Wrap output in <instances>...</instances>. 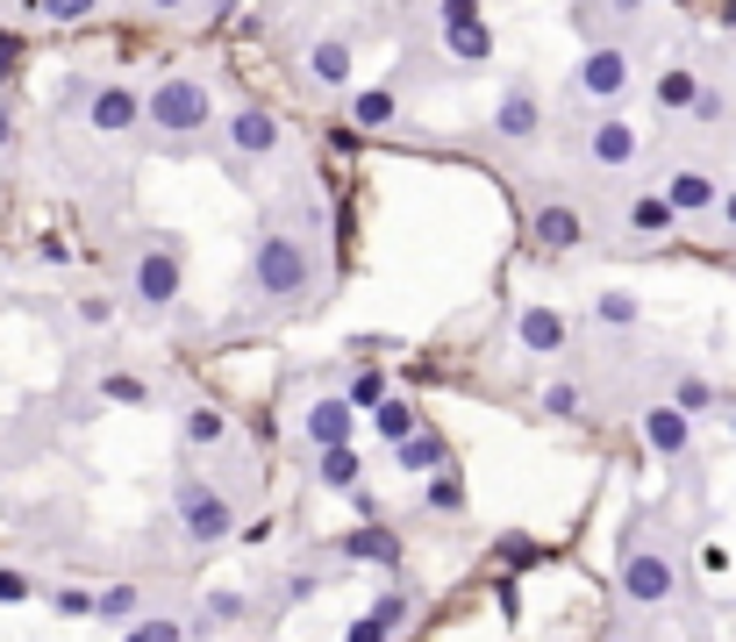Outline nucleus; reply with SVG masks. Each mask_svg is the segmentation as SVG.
<instances>
[{
	"label": "nucleus",
	"instance_id": "nucleus-30",
	"mask_svg": "<svg viewBox=\"0 0 736 642\" xmlns=\"http://www.w3.org/2000/svg\"><path fill=\"white\" fill-rule=\"evenodd\" d=\"M100 400H115V407H150V386H143V378H129V372H108V378H100Z\"/></svg>",
	"mask_w": 736,
	"mask_h": 642
},
{
	"label": "nucleus",
	"instance_id": "nucleus-39",
	"mask_svg": "<svg viewBox=\"0 0 736 642\" xmlns=\"http://www.w3.org/2000/svg\"><path fill=\"white\" fill-rule=\"evenodd\" d=\"M493 557H501V564H530V557H544V543H530V535H501Z\"/></svg>",
	"mask_w": 736,
	"mask_h": 642
},
{
	"label": "nucleus",
	"instance_id": "nucleus-31",
	"mask_svg": "<svg viewBox=\"0 0 736 642\" xmlns=\"http://www.w3.org/2000/svg\"><path fill=\"white\" fill-rule=\"evenodd\" d=\"M544 415L551 421H579V386H573V378H551V386H544Z\"/></svg>",
	"mask_w": 736,
	"mask_h": 642
},
{
	"label": "nucleus",
	"instance_id": "nucleus-41",
	"mask_svg": "<svg viewBox=\"0 0 736 642\" xmlns=\"http://www.w3.org/2000/svg\"><path fill=\"white\" fill-rule=\"evenodd\" d=\"M343 642H394V629H386L380 614H365V621H351V629H343Z\"/></svg>",
	"mask_w": 736,
	"mask_h": 642
},
{
	"label": "nucleus",
	"instance_id": "nucleus-12",
	"mask_svg": "<svg viewBox=\"0 0 736 642\" xmlns=\"http://www.w3.org/2000/svg\"><path fill=\"white\" fill-rule=\"evenodd\" d=\"M300 428H308V442H314V450H337V442H351L358 407L343 400V393H322V400L308 407V421H300Z\"/></svg>",
	"mask_w": 736,
	"mask_h": 642
},
{
	"label": "nucleus",
	"instance_id": "nucleus-45",
	"mask_svg": "<svg viewBox=\"0 0 736 642\" xmlns=\"http://www.w3.org/2000/svg\"><path fill=\"white\" fill-rule=\"evenodd\" d=\"M314 592H322V578H314V571H300V578H287V600H314Z\"/></svg>",
	"mask_w": 736,
	"mask_h": 642
},
{
	"label": "nucleus",
	"instance_id": "nucleus-22",
	"mask_svg": "<svg viewBox=\"0 0 736 642\" xmlns=\"http://www.w3.org/2000/svg\"><path fill=\"white\" fill-rule=\"evenodd\" d=\"M322 493H358V479H365V464H358V450L351 442H337V450H322Z\"/></svg>",
	"mask_w": 736,
	"mask_h": 642
},
{
	"label": "nucleus",
	"instance_id": "nucleus-47",
	"mask_svg": "<svg viewBox=\"0 0 736 642\" xmlns=\"http://www.w3.org/2000/svg\"><path fill=\"white\" fill-rule=\"evenodd\" d=\"M715 207H723V222L736 228V186H729V193H723V201H715Z\"/></svg>",
	"mask_w": 736,
	"mask_h": 642
},
{
	"label": "nucleus",
	"instance_id": "nucleus-51",
	"mask_svg": "<svg viewBox=\"0 0 736 642\" xmlns=\"http://www.w3.org/2000/svg\"><path fill=\"white\" fill-rule=\"evenodd\" d=\"M729 428H736V415H729Z\"/></svg>",
	"mask_w": 736,
	"mask_h": 642
},
{
	"label": "nucleus",
	"instance_id": "nucleus-3",
	"mask_svg": "<svg viewBox=\"0 0 736 642\" xmlns=\"http://www.w3.org/2000/svg\"><path fill=\"white\" fill-rule=\"evenodd\" d=\"M179 528H186V543H201V549L230 543V535H236V507H230V493H215V485L186 479V485H179Z\"/></svg>",
	"mask_w": 736,
	"mask_h": 642
},
{
	"label": "nucleus",
	"instance_id": "nucleus-16",
	"mask_svg": "<svg viewBox=\"0 0 736 642\" xmlns=\"http://www.w3.org/2000/svg\"><path fill=\"white\" fill-rule=\"evenodd\" d=\"M337 549H343L351 564H380V571H401V535H394V528H380V522H372V528H351Z\"/></svg>",
	"mask_w": 736,
	"mask_h": 642
},
{
	"label": "nucleus",
	"instance_id": "nucleus-9",
	"mask_svg": "<svg viewBox=\"0 0 736 642\" xmlns=\"http://www.w3.org/2000/svg\"><path fill=\"white\" fill-rule=\"evenodd\" d=\"M530 243H536V250H551V257H565V250H579V243H587V222H579V207L544 201V207L530 214Z\"/></svg>",
	"mask_w": 736,
	"mask_h": 642
},
{
	"label": "nucleus",
	"instance_id": "nucleus-10",
	"mask_svg": "<svg viewBox=\"0 0 736 642\" xmlns=\"http://www.w3.org/2000/svg\"><path fill=\"white\" fill-rule=\"evenodd\" d=\"M579 94L587 100H622L629 94V51H587L579 57Z\"/></svg>",
	"mask_w": 736,
	"mask_h": 642
},
{
	"label": "nucleus",
	"instance_id": "nucleus-5",
	"mask_svg": "<svg viewBox=\"0 0 736 642\" xmlns=\"http://www.w3.org/2000/svg\"><path fill=\"white\" fill-rule=\"evenodd\" d=\"M179 279H186V271H179V250H172V243H150V250L137 257V271H129V286H137V308L164 314V308L179 300Z\"/></svg>",
	"mask_w": 736,
	"mask_h": 642
},
{
	"label": "nucleus",
	"instance_id": "nucleus-25",
	"mask_svg": "<svg viewBox=\"0 0 736 642\" xmlns=\"http://www.w3.org/2000/svg\"><path fill=\"white\" fill-rule=\"evenodd\" d=\"M372 421H380V442H401V436L423 428V415H415L408 400H380V407H372Z\"/></svg>",
	"mask_w": 736,
	"mask_h": 642
},
{
	"label": "nucleus",
	"instance_id": "nucleus-38",
	"mask_svg": "<svg viewBox=\"0 0 736 642\" xmlns=\"http://www.w3.org/2000/svg\"><path fill=\"white\" fill-rule=\"evenodd\" d=\"M72 314H79L86 329H108V321H115V300H108V293H86V300H72Z\"/></svg>",
	"mask_w": 736,
	"mask_h": 642
},
{
	"label": "nucleus",
	"instance_id": "nucleus-24",
	"mask_svg": "<svg viewBox=\"0 0 736 642\" xmlns=\"http://www.w3.org/2000/svg\"><path fill=\"white\" fill-rule=\"evenodd\" d=\"M672 222H680V214L665 207V193H637V201H629V228H637V236H665Z\"/></svg>",
	"mask_w": 736,
	"mask_h": 642
},
{
	"label": "nucleus",
	"instance_id": "nucleus-11",
	"mask_svg": "<svg viewBox=\"0 0 736 642\" xmlns=\"http://www.w3.org/2000/svg\"><path fill=\"white\" fill-rule=\"evenodd\" d=\"M536 129H544V100H536L530 86H508V94L493 100V136H508V143H530Z\"/></svg>",
	"mask_w": 736,
	"mask_h": 642
},
{
	"label": "nucleus",
	"instance_id": "nucleus-33",
	"mask_svg": "<svg viewBox=\"0 0 736 642\" xmlns=\"http://www.w3.org/2000/svg\"><path fill=\"white\" fill-rule=\"evenodd\" d=\"M372 614H380L386 629H401V621L415 614V592H408V586H386V592H380V607H372Z\"/></svg>",
	"mask_w": 736,
	"mask_h": 642
},
{
	"label": "nucleus",
	"instance_id": "nucleus-6",
	"mask_svg": "<svg viewBox=\"0 0 736 642\" xmlns=\"http://www.w3.org/2000/svg\"><path fill=\"white\" fill-rule=\"evenodd\" d=\"M672 586H680V578H672V557H665V549H629V557H622V592H629L637 607H665Z\"/></svg>",
	"mask_w": 736,
	"mask_h": 642
},
{
	"label": "nucleus",
	"instance_id": "nucleus-34",
	"mask_svg": "<svg viewBox=\"0 0 736 642\" xmlns=\"http://www.w3.org/2000/svg\"><path fill=\"white\" fill-rule=\"evenodd\" d=\"M244 614V592H207L201 600V635H207V621H236Z\"/></svg>",
	"mask_w": 736,
	"mask_h": 642
},
{
	"label": "nucleus",
	"instance_id": "nucleus-21",
	"mask_svg": "<svg viewBox=\"0 0 736 642\" xmlns=\"http://www.w3.org/2000/svg\"><path fill=\"white\" fill-rule=\"evenodd\" d=\"M394 457H401V471H444V436H437V428H415V436H401L394 442Z\"/></svg>",
	"mask_w": 736,
	"mask_h": 642
},
{
	"label": "nucleus",
	"instance_id": "nucleus-17",
	"mask_svg": "<svg viewBox=\"0 0 736 642\" xmlns=\"http://www.w3.org/2000/svg\"><path fill=\"white\" fill-rule=\"evenodd\" d=\"M587 158H594V164H608V172H615V164H629V158H637V129H629L622 115L594 121V129H587Z\"/></svg>",
	"mask_w": 736,
	"mask_h": 642
},
{
	"label": "nucleus",
	"instance_id": "nucleus-40",
	"mask_svg": "<svg viewBox=\"0 0 736 642\" xmlns=\"http://www.w3.org/2000/svg\"><path fill=\"white\" fill-rule=\"evenodd\" d=\"M51 607H57V614H65V621H86V614H94V592L65 586V592H51Z\"/></svg>",
	"mask_w": 736,
	"mask_h": 642
},
{
	"label": "nucleus",
	"instance_id": "nucleus-52",
	"mask_svg": "<svg viewBox=\"0 0 736 642\" xmlns=\"http://www.w3.org/2000/svg\"><path fill=\"white\" fill-rule=\"evenodd\" d=\"M0 485H8V479H0Z\"/></svg>",
	"mask_w": 736,
	"mask_h": 642
},
{
	"label": "nucleus",
	"instance_id": "nucleus-7",
	"mask_svg": "<svg viewBox=\"0 0 736 642\" xmlns=\"http://www.w3.org/2000/svg\"><path fill=\"white\" fill-rule=\"evenodd\" d=\"M86 121H94V136H129L143 121V94H137V86H122V79L94 86V94H86Z\"/></svg>",
	"mask_w": 736,
	"mask_h": 642
},
{
	"label": "nucleus",
	"instance_id": "nucleus-18",
	"mask_svg": "<svg viewBox=\"0 0 736 642\" xmlns=\"http://www.w3.org/2000/svg\"><path fill=\"white\" fill-rule=\"evenodd\" d=\"M308 79L314 86H351V43L343 36H314L308 43Z\"/></svg>",
	"mask_w": 736,
	"mask_h": 642
},
{
	"label": "nucleus",
	"instance_id": "nucleus-13",
	"mask_svg": "<svg viewBox=\"0 0 736 642\" xmlns=\"http://www.w3.org/2000/svg\"><path fill=\"white\" fill-rule=\"evenodd\" d=\"M515 335H522V350H530V357H558V350H565V314L551 308V300H536V308H522Z\"/></svg>",
	"mask_w": 736,
	"mask_h": 642
},
{
	"label": "nucleus",
	"instance_id": "nucleus-8",
	"mask_svg": "<svg viewBox=\"0 0 736 642\" xmlns=\"http://www.w3.org/2000/svg\"><path fill=\"white\" fill-rule=\"evenodd\" d=\"M230 150L236 158H279V150H287V129H279L273 107H236L230 115Z\"/></svg>",
	"mask_w": 736,
	"mask_h": 642
},
{
	"label": "nucleus",
	"instance_id": "nucleus-46",
	"mask_svg": "<svg viewBox=\"0 0 736 642\" xmlns=\"http://www.w3.org/2000/svg\"><path fill=\"white\" fill-rule=\"evenodd\" d=\"M8 143H14V107L0 100V150H8Z\"/></svg>",
	"mask_w": 736,
	"mask_h": 642
},
{
	"label": "nucleus",
	"instance_id": "nucleus-37",
	"mask_svg": "<svg viewBox=\"0 0 736 642\" xmlns=\"http://www.w3.org/2000/svg\"><path fill=\"white\" fill-rule=\"evenodd\" d=\"M29 592H36V578H29V571H14V564H0V607H22Z\"/></svg>",
	"mask_w": 736,
	"mask_h": 642
},
{
	"label": "nucleus",
	"instance_id": "nucleus-20",
	"mask_svg": "<svg viewBox=\"0 0 736 642\" xmlns=\"http://www.w3.org/2000/svg\"><path fill=\"white\" fill-rule=\"evenodd\" d=\"M179 436H186V450H215V442H230V415L222 407H186V421H179Z\"/></svg>",
	"mask_w": 736,
	"mask_h": 642
},
{
	"label": "nucleus",
	"instance_id": "nucleus-49",
	"mask_svg": "<svg viewBox=\"0 0 736 642\" xmlns=\"http://www.w3.org/2000/svg\"><path fill=\"white\" fill-rule=\"evenodd\" d=\"M143 8H158V14H172V8H186V0H143Z\"/></svg>",
	"mask_w": 736,
	"mask_h": 642
},
{
	"label": "nucleus",
	"instance_id": "nucleus-29",
	"mask_svg": "<svg viewBox=\"0 0 736 642\" xmlns=\"http://www.w3.org/2000/svg\"><path fill=\"white\" fill-rule=\"evenodd\" d=\"M137 607H143V592H137V586H108V592H94V614H100V621H129Z\"/></svg>",
	"mask_w": 736,
	"mask_h": 642
},
{
	"label": "nucleus",
	"instance_id": "nucleus-35",
	"mask_svg": "<svg viewBox=\"0 0 736 642\" xmlns=\"http://www.w3.org/2000/svg\"><path fill=\"white\" fill-rule=\"evenodd\" d=\"M179 635H186V629H179L172 614H150V621H137V629H129L122 642H179Z\"/></svg>",
	"mask_w": 736,
	"mask_h": 642
},
{
	"label": "nucleus",
	"instance_id": "nucleus-15",
	"mask_svg": "<svg viewBox=\"0 0 736 642\" xmlns=\"http://www.w3.org/2000/svg\"><path fill=\"white\" fill-rule=\"evenodd\" d=\"M658 193H665L672 214H715V201H723V186H715L708 172H694V164H686V172H672Z\"/></svg>",
	"mask_w": 736,
	"mask_h": 642
},
{
	"label": "nucleus",
	"instance_id": "nucleus-28",
	"mask_svg": "<svg viewBox=\"0 0 736 642\" xmlns=\"http://www.w3.org/2000/svg\"><path fill=\"white\" fill-rule=\"evenodd\" d=\"M343 400H351V407H358V415H372V407H380V400H386V372H380V364H365V372H358V378H351V393H343Z\"/></svg>",
	"mask_w": 736,
	"mask_h": 642
},
{
	"label": "nucleus",
	"instance_id": "nucleus-44",
	"mask_svg": "<svg viewBox=\"0 0 736 642\" xmlns=\"http://www.w3.org/2000/svg\"><path fill=\"white\" fill-rule=\"evenodd\" d=\"M36 250H43V265H72V243H65V236H43Z\"/></svg>",
	"mask_w": 736,
	"mask_h": 642
},
{
	"label": "nucleus",
	"instance_id": "nucleus-36",
	"mask_svg": "<svg viewBox=\"0 0 736 642\" xmlns=\"http://www.w3.org/2000/svg\"><path fill=\"white\" fill-rule=\"evenodd\" d=\"M94 8H100V0H36V14H43V22H86Z\"/></svg>",
	"mask_w": 736,
	"mask_h": 642
},
{
	"label": "nucleus",
	"instance_id": "nucleus-23",
	"mask_svg": "<svg viewBox=\"0 0 736 642\" xmlns=\"http://www.w3.org/2000/svg\"><path fill=\"white\" fill-rule=\"evenodd\" d=\"M694 94H701V79L686 65H672V72H658V86H651V100L665 107V115H686L694 107Z\"/></svg>",
	"mask_w": 736,
	"mask_h": 642
},
{
	"label": "nucleus",
	"instance_id": "nucleus-2",
	"mask_svg": "<svg viewBox=\"0 0 736 642\" xmlns=\"http://www.w3.org/2000/svg\"><path fill=\"white\" fill-rule=\"evenodd\" d=\"M250 286H258L265 300H300V293L314 286L308 243L287 236V228H265V236L250 243Z\"/></svg>",
	"mask_w": 736,
	"mask_h": 642
},
{
	"label": "nucleus",
	"instance_id": "nucleus-26",
	"mask_svg": "<svg viewBox=\"0 0 736 642\" xmlns=\"http://www.w3.org/2000/svg\"><path fill=\"white\" fill-rule=\"evenodd\" d=\"M637 314H643V300H637V293H622V286L594 300V321H600V329H629Z\"/></svg>",
	"mask_w": 736,
	"mask_h": 642
},
{
	"label": "nucleus",
	"instance_id": "nucleus-32",
	"mask_svg": "<svg viewBox=\"0 0 736 642\" xmlns=\"http://www.w3.org/2000/svg\"><path fill=\"white\" fill-rule=\"evenodd\" d=\"M672 407H680L686 421H694V415H708V407H715V386H708V378H680V393H672Z\"/></svg>",
	"mask_w": 736,
	"mask_h": 642
},
{
	"label": "nucleus",
	"instance_id": "nucleus-48",
	"mask_svg": "<svg viewBox=\"0 0 736 642\" xmlns=\"http://www.w3.org/2000/svg\"><path fill=\"white\" fill-rule=\"evenodd\" d=\"M715 14H723V29H736V0H715Z\"/></svg>",
	"mask_w": 736,
	"mask_h": 642
},
{
	"label": "nucleus",
	"instance_id": "nucleus-27",
	"mask_svg": "<svg viewBox=\"0 0 736 642\" xmlns=\"http://www.w3.org/2000/svg\"><path fill=\"white\" fill-rule=\"evenodd\" d=\"M423 500H429L437 514H465V479H458V471H429Z\"/></svg>",
	"mask_w": 736,
	"mask_h": 642
},
{
	"label": "nucleus",
	"instance_id": "nucleus-14",
	"mask_svg": "<svg viewBox=\"0 0 736 642\" xmlns=\"http://www.w3.org/2000/svg\"><path fill=\"white\" fill-rule=\"evenodd\" d=\"M643 442H651L658 457H686V442H694V421H686L672 400H658V407H643Z\"/></svg>",
	"mask_w": 736,
	"mask_h": 642
},
{
	"label": "nucleus",
	"instance_id": "nucleus-1",
	"mask_svg": "<svg viewBox=\"0 0 736 642\" xmlns=\"http://www.w3.org/2000/svg\"><path fill=\"white\" fill-rule=\"evenodd\" d=\"M143 121L158 136H172V143H186V136H201L207 121H215V94H207V79H193V72H164L143 100Z\"/></svg>",
	"mask_w": 736,
	"mask_h": 642
},
{
	"label": "nucleus",
	"instance_id": "nucleus-50",
	"mask_svg": "<svg viewBox=\"0 0 736 642\" xmlns=\"http://www.w3.org/2000/svg\"><path fill=\"white\" fill-rule=\"evenodd\" d=\"M179 642H193V635H179Z\"/></svg>",
	"mask_w": 736,
	"mask_h": 642
},
{
	"label": "nucleus",
	"instance_id": "nucleus-19",
	"mask_svg": "<svg viewBox=\"0 0 736 642\" xmlns=\"http://www.w3.org/2000/svg\"><path fill=\"white\" fill-rule=\"evenodd\" d=\"M394 121H401L394 86H365V94H351V129H394Z\"/></svg>",
	"mask_w": 736,
	"mask_h": 642
},
{
	"label": "nucleus",
	"instance_id": "nucleus-42",
	"mask_svg": "<svg viewBox=\"0 0 736 642\" xmlns=\"http://www.w3.org/2000/svg\"><path fill=\"white\" fill-rule=\"evenodd\" d=\"M14 65H22V43H14V36H8V29H0V86H8V79H14Z\"/></svg>",
	"mask_w": 736,
	"mask_h": 642
},
{
	"label": "nucleus",
	"instance_id": "nucleus-4",
	"mask_svg": "<svg viewBox=\"0 0 736 642\" xmlns=\"http://www.w3.org/2000/svg\"><path fill=\"white\" fill-rule=\"evenodd\" d=\"M437 22H444V43L458 65H487L493 57V22L479 0H437Z\"/></svg>",
	"mask_w": 736,
	"mask_h": 642
},
{
	"label": "nucleus",
	"instance_id": "nucleus-43",
	"mask_svg": "<svg viewBox=\"0 0 736 642\" xmlns=\"http://www.w3.org/2000/svg\"><path fill=\"white\" fill-rule=\"evenodd\" d=\"M686 115H701V121H723V94H708V86H701V94H694V107H686Z\"/></svg>",
	"mask_w": 736,
	"mask_h": 642
}]
</instances>
